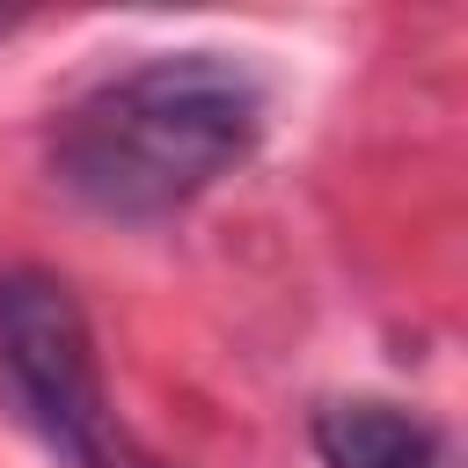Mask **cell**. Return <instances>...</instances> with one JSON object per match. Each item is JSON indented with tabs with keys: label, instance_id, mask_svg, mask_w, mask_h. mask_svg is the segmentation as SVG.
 <instances>
[{
	"label": "cell",
	"instance_id": "2",
	"mask_svg": "<svg viewBox=\"0 0 468 468\" xmlns=\"http://www.w3.org/2000/svg\"><path fill=\"white\" fill-rule=\"evenodd\" d=\"M0 410L58 468H168L110 410L88 307L44 263H0Z\"/></svg>",
	"mask_w": 468,
	"mask_h": 468
},
{
	"label": "cell",
	"instance_id": "1",
	"mask_svg": "<svg viewBox=\"0 0 468 468\" xmlns=\"http://www.w3.org/2000/svg\"><path fill=\"white\" fill-rule=\"evenodd\" d=\"M263 110L271 95L234 51H146L58 110L51 183L95 219H176L256 154Z\"/></svg>",
	"mask_w": 468,
	"mask_h": 468
},
{
	"label": "cell",
	"instance_id": "4",
	"mask_svg": "<svg viewBox=\"0 0 468 468\" xmlns=\"http://www.w3.org/2000/svg\"><path fill=\"white\" fill-rule=\"evenodd\" d=\"M0 37H7V22H0Z\"/></svg>",
	"mask_w": 468,
	"mask_h": 468
},
{
	"label": "cell",
	"instance_id": "3",
	"mask_svg": "<svg viewBox=\"0 0 468 468\" xmlns=\"http://www.w3.org/2000/svg\"><path fill=\"white\" fill-rule=\"evenodd\" d=\"M322 468H439L446 439L424 410H402L388 395H336L307 424Z\"/></svg>",
	"mask_w": 468,
	"mask_h": 468
}]
</instances>
